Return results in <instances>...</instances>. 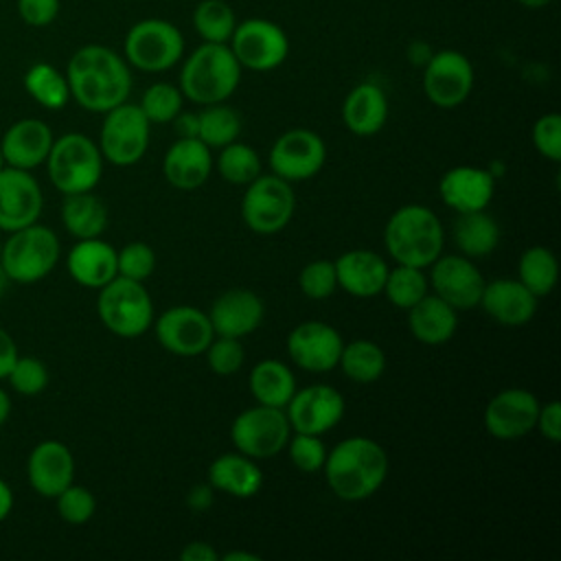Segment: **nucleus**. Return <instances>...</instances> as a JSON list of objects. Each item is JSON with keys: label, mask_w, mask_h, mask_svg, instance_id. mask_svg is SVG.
Segmentation results:
<instances>
[{"label": "nucleus", "mask_w": 561, "mask_h": 561, "mask_svg": "<svg viewBox=\"0 0 561 561\" xmlns=\"http://www.w3.org/2000/svg\"><path fill=\"white\" fill-rule=\"evenodd\" d=\"M70 99L83 110L105 114L127 101L131 72L127 61L107 46L85 44L72 53L66 66Z\"/></svg>", "instance_id": "nucleus-1"}, {"label": "nucleus", "mask_w": 561, "mask_h": 561, "mask_svg": "<svg viewBox=\"0 0 561 561\" xmlns=\"http://www.w3.org/2000/svg\"><path fill=\"white\" fill-rule=\"evenodd\" d=\"M322 471L335 497L362 502L375 495L386 482L388 454L368 436H351L327 451Z\"/></svg>", "instance_id": "nucleus-2"}, {"label": "nucleus", "mask_w": 561, "mask_h": 561, "mask_svg": "<svg viewBox=\"0 0 561 561\" xmlns=\"http://www.w3.org/2000/svg\"><path fill=\"white\" fill-rule=\"evenodd\" d=\"M383 243L392 261L401 265L430 267L443 254L445 230L432 208L405 204L386 221Z\"/></svg>", "instance_id": "nucleus-3"}, {"label": "nucleus", "mask_w": 561, "mask_h": 561, "mask_svg": "<svg viewBox=\"0 0 561 561\" xmlns=\"http://www.w3.org/2000/svg\"><path fill=\"white\" fill-rule=\"evenodd\" d=\"M241 64L228 44H199L180 70V92L197 105L224 103L241 81Z\"/></svg>", "instance_id": "nucleus-4"}, {"label": "nucleus", "mask_w": 561, "mask_h": 561, "mask_svg": "<svg viewBox=\"0 0 561 561\" xmlns=\"http://www.w3.org/2000/svg\"><path fill=\"white\" fill-rule=\"evenodd\" d=\"M59 254L61 245L55 230L35 221L9 232V239L2 241L0 267L11 283L33 285L55 270Z\"/></svg>", "instance_id": "nucleus-5"}, {"label": "nucleus", "mask_w": 561, "mask_h": 561, "mask_svg": "<svg viewBox=\"0 0 561 561\" xmlns=\"http://www.w3.org/2000/svg\"><path fill=\"white\" fill-rule=\"evenodd\" d=\"M103 162L101 149L90 136L68 131L53 140L44 164L53 186L64 195H72L94 191L103 175Z\"/></svg>", "instance_id": "nucleus-6"}, {"label": "nucleus", "mask_w": 561, "mask_h": 561, "mask_svg": "<svg viewBox=\"0 0 561 561\" xmlns=\"http://www.w3.org/2000/svg\"><path fill=\"white\" fill-rule=\"evenodd\" d=\"M96 313L110 333L131 340L151 327L153 302L142 280L114 276L99 289Z\"/></svg>", "instance_id": "nucleus-7"}, {"label": "nucleus", "mask_w": 561, "mask_h": 561, "mask_svg": "<svg viewBox=\"0 0 561 561\" xmlns=\"http://www.w3.org/2000/svg\"><path fill=\"white\" fill-rule=\"evenodd\" d=\"M125 61L142 72H164L184 55V37L175 24L160 18L136 22L125 35Z\"/></svg>", "instance_id": "nucleus-8"}, {"label": "nucleus", "mask_w": 561, "mask_h": 561, "mask_svg": "<svg viewBox=\"0 0 561 561\" xmlns=\"http://www.w3.org/2000/svg\"><path fill=\"white\" fill-rule=\"evenodd\" d=\"M151 123L136 103H121L105 112L99 149L105 162L114 167H134L142 160L149 147Z\"/></svg>", "instance_id": "nucleus-9"}, {"label": "nucleus", "mask_w": 561, "mask_h": 561, "mask_svg": "<svg viewBox=\"0 0 561 561\" xmlns=\"http://www.w3.org/2000/svg\"><path fill=\"white\" fill-rule=\"evenodd\" d=\"M291 436V425L283 408L252 405L239 412L230 425V438L237 451L254 460H267L280 454Z\"/></svg>", "instance_id": "nucleus-10"}, {"label": "nucleus", "mask_w": 561, "mask_h": 561, "mask_svg": "<svg viewBox=\"0 0 561 561\" xmlns=\"http://www.w3.org/2000/svg\"><path fill=\"white\" fill-rule=\"evenodd\" d=\"M296 195L291 182L278 175H259L245 186L241 199V217L256 234H276L294 217Z\"/></svg>", "instance_id": "nucleus-11"}, {"label": "nucleus", "mask_w": 561, "mask_h": 561, "mask_svg": "<svg viewBox=\"0 0 561 561\" xmlns=\"http://www.w3.org/2000/svg\"><path fill=\"white\" fill-rule=\"evenodd\" d=\"M241 68L267 72L278 68L289 55V39L285 31L265 18H250L237 22L228 42Z\"/></svg>", "instance_id": "nucleus-12"}, {"label": "nucleus", "mask_w": 561, "mask_h": 561, "mask_svg": "<svg viewBox=\"0 0 561 561\" xmlns=\"http://www.w3.org/2000/svg\"><path fill=\"white\" fill-rule=\"evenodd\" d=\"M473 66L460 50L445 48L432 53L423 66V92L443 110L462 105L473 90Z\"/></svg>", "instance_id": "nucleus-13"}, {"label": "nucleus", "mask_w": 561, "mask_h": 561, "mask_svg": "<svg viewBox=\"0 0 561 561\" xmlns=\"http://www.w3.org/2000/svg\"><path fill=\"white\" fill-rule=\"evenodd\" d=\"M270 169L287 182H305L320 173L327 160V145L311 129H289L280 134L270 149Z\"/></svg>", "instance_id": "nucleus-14"}, {"label": "nucleus", "mask_w": 561, "mask_h": 561, "mask_svg": "<svg viewBox=\"0 0 561 561\" xmlns=\"http://www.w3.org/2000/svg\"><path fill=\"white\" fill-rule=\"evenodd\" d=\"M156 337L164 351L178 357L204 355L215 337L208 313L191 305L164 309L156 320Z\"/></svg>", "instance_id": "nucleus-15"}, {"label": "nucleus", "mask_w": 561, "mask_h": 561, "mask_svg": "<svg viewBox=\"0 0 561 561\" xmlns=\"http://www.w3.org/2000/svg\"><path fill=\"white\" fill-rule=\"evenodd\" d=\"M291 432L316 434L333 430L344 416V397L329 383H311L296 388L289 403L285 405Z\"/></svg>", "instance_id": "nucleus-16"}, {"label": "nucleus", "mask_w": 561, "mask_h": 561, "mask_svg": "<svg viewBox=\"0 0 561 561\" xmlns=\"http://www.w3.org/2000/svg\"><path fill=\"white\" fill-rule=\"evenodd\" d=\"M430 267V285L434 294L449 302L456 311L480 305L486 280L469 256L440 254Z\"/></svg>", "instance_id": "nucleus-17"}, {"label": "nucleus", "mask_w": 561, "mask_h": 561, "mask_svg": "<svg viewBox=\"0 0 561 561\" xmlns=\"http://www.w3.org/2000/svg\"><path fill=\"white\" fill-rule=\"evenodd\" d=\"M344 340L340 331L320 320H307L287 335V353L291 362L307 373H329L337 366Z\"/></svg>", "instance_id": "nucleus-18"}, {"label": "nucleus", "mask_w": 561, "mask_h": 561, "mask_svg": "<svg viewBox=\"0 0 561 561\" xmlns=\"http://www.w3.org/2000/svg\"><path fill=\"white\" fill-rule=\"evenodd\" d=\"M44 210V193L31 171L4 167L0 169V230L13 232L39 219Z\"/></svg>", "instance_id": "nucleus-19"}, {"label": "nucleus", "mask_w": 561, "mask_h": 561, "mask_svg": "<svg viewBox=\"0 0 561 561\" xmlns=\"http://www.w3.org/2000/svg\"><path fill=\"white\" fill-rule=\"evenodd\" d=\"M539 399L524 388H506L497 392L484 408V430L497 440H517L535 430Z\"/></svg>", "instance_id": "nucleus-20"}, {"label": "nucleus", "mask_w": 561, "mask_h": 561, "mask_svg": "<svg viewBox=\"0 0 561 561\" xmlns=\"http://www.w3.org/2000/svg\"><path fill=\"white\" fill-rule=\"evenodd\" d=\"M26 478L37 495L50 500L59 495L75 482V456L70 447L55 438L37 443L26 458Z\"/></svg>", "instance_id": "nucleus-21"}, {"label": "nucleus", "mask_w": 561, "mask_h": 561, "mask_svg": "<svg viewBox=\"0 0 561 561\" xmlns=\"http://www.w3.org/2000/svg\"><path fill=\"white\" fill-rule=\"evenodd\" d=\"M495 193V175L489 169L458 164L443 173L438 195L445 206L456 213L486 210Z\"/></svg>", "instance_id": "nucleus-22"}, {"label": "nucleus", "mask_w": 561, "mask_h": 561, "mask_svg": "<svg viewBox=\"0 0 561 561\" xmlns=\"http://www.w3.org/2000/svg\"><path fill=\"white\" fill-rule=\"evenodd\" d=\"M265 316L263 300L252 289L234 287L215 298L208 311L215 335L224 337H245L254 333Z\"/></svg>", "instance_id": "nucleus-23"}, {"label": "nucleus", "mask_w": 561, "mask_h": 561, "mask_svg": "<svg viewBox=\"0 0 561 561\" xmlns=\"http://www.w3.org/2000/svg\"><path fill=\"white\" fill-rule=\"evenodd\" d=\"M53 140V129L42 118H20L2 134L0 151L4 164L33 171L46 162Z\"/></svg>", "instance_id": "nucleus-24"}, {"label": "nucleus", "mask_w": 561, "mask_h": 561, "mask_svg": "<svg viewBox=\"0 0 561 561\" xmlns=\"http://www.w3.org/2000/svg\"><path fill=\"white\" fill-rule=\"evenodd\" d=\"M537 296L530 294L517 278H495L484 283L480 305L489 318L506 327H522L537 311Z\"/></svg>", "instance_id": "nucleus-25"}, {"label": "nucleus", "mask_w": 561, "mask_h": 561, "mask_svg": "<svg viewBox=\"0 0 561 561\" xmlns=\"http://www.w3.org/2000/svg\"><path fill=\"white\" fill-rule=\"evenodd\" d=\"M66 270L77 285L88 289H101L114 276H118L116 250L101 237L77 239L66 256Z\"/></svg>", "instance_id": "nucleus-26"}, {"label": "nucleus", "mask_w": 561, "mask_h": 561, "mask_svg": "<svg viewBox=\"0 0 561 561\" xmlns=\"http://www.w3.org/2000/svg\"><path fill=\"white\" fill-rule=\"evenodd\" d=\"M213 171L210 147L199 138H178L164 153L162 173L180 191L199 188Z\"/></svg>", "instance_id": "nucleus-27"}, {"label": "nucleus", "mask_w": 561, "mask_h": 561, "mask_svg": "<svg viewBox=\"0 0 561 561\" xmlns=\"http://www.w3.org/2000/svg\"><path fill=\"white\" fill-rule=\"evenodd\" d=\"M337 287L357 298H370L383 291L388 276V263L381 254L373 250H348L335 261Z\"/></svg>", "instance_id": "nucleus-28"}, {"label": "nucleus", "mask_w": 561, "mask_h": 561, "mask_svg": "<svg viewBox=\"0 0 561 561\" xmlns=\"http://www.w3.org/2000/svg\"><path fill=\"white\" fill-rule=\"evenodd\" d=\"M388 121L386 92L373 83H357L342 103V123L355 136H373L381 131Z\"/></svg>", "instance_id": "nucleus-29"}, {"label": "nucleus", "mask_w": 561, "mask_h": 561, "mask_svg": "<svg viewBox=\"0 0 561 561\" xmlns=\"http://www.w3.org/2000/svg\"><path fill=\"white\" fill-rule=\"evenodd\" d=\"M208 484L232 497L245 500L254 497L263 486V471L254 458L241 451H230L217 456L208 467Z\"/></svg>", "instance_id": "nucleus-30"}, {"label": "nucleus", "mask_w": 561, "mask_h": 561, "mask_svg": "<svg viewBox=\"0 0 561 561\" xmlns=\"http://www.w3.org/2000/svg\"><path fill=\"white\" fill-rule=\"evenodd\" d=\"M458 311L438 298L436 294H425L416 305L408 309L410 333L430 346L445 344L454 337L458 329Z\"/></svg>", "instance_id": "nucleus-31"}, {"label": "nucleus", "mask_w": 561, "mask_h": 561, "mask_svg": "<svg viewBox=\"0 0 561 561\" xmlns=\"http://www.w3.org/2000/svg\"><path fill=\"white\" fill-rule=\"evenodd\" d=\"M59 217L66 232L75 239L101 237L107 226V208L92 191L64 195Z\"/></svg>", "instance_id": "nucleus-32"}, {"label": "nucleus", "mask_w": 561, "mask_h": 561, "mask_svg": "<svg viewBox=\"0 0 561 561\" xmlns=\"http://www.w3.org/2000/svg\"><path fill=\"white\" fill-rule=\"evenodd\" d=\"M250 392L261 405L283 408L296 392L291 368L278 359H261L250 370Z\"/></svg>", "instance_id": "nucleus-33"}, {"label": "nucleus", "mask_w": 561, "mask_h": 561, "mask_svg": "<svg viewBox=\"0 0 561 561\" xmlns=\"http://www.w3.org/2000/svg\"><path fill=\"white\" fill-rule=\"evenodd\" d=\"M454 241L458 250L469 259L491 254L500 243V226L484 210L458 213L454 221Z\"/></svg>", "instance_id": "nucleus-34"}, {"label": "nucleus", "mask_w": 561, "mask_h": 561, "mask_svg": "<svg viewBox=\"0 0 561 561\" xmlns=\"http://www.w3.org/2000/svg\"><path fill=\"white\" fill-rule=\"evenodd\" d=\"M24 90L46 110H61L70 101L66 75L48 61H37L24 72Z\"/></svg>", "instance_id": "nucleus-35"}, {"label": "nucleus", "mask_w": 561, "mask_h": 561, "mask_svg": "<svg viewBox=\"0 0 561 561\" xmlns=\"http://www.w3.org/2000/svg\"><path fill=\"white\" fill-rule=\"evenodd\" d=\"M559 278V263L552 250L533 245L522 252L517 263V280L537 298L548 296Z\"/></svg>", "instance_id": "nucleus-36"}, {"label": "nucleus", "mask_w": 561, "mask_h": 561, "mask_svg": "<svg viewBox=\"0 0 561 561\" xmlns=\"http://www.w3.org/2000/svg\"><path fill=\"white\" fill-rule=\"evenodd\" d=\"M337 366L357 383H373L386 370V353L373 340H353L342 346Z\"/></svg>", "instance_id": "nucleus-37"}, {"label": "nucleus", "mask_w": 561, "mask_h": 561, "mask_svg": "<svg viewBox=\"0 0 561 561\" xmlns=\"http://www.w3.org/2000/svg\"><path fill=\"white\" fill-rule=\"evenodd\" d=\"M197 118H199L197 138L210 149H221L228 142L237 140L241 134L239 112L224 103L204 105V110L197 112Z\"/></svg>", "instance_id": "nucleus-38"}, {"label": "nucleus", "mask_w": 561, "mask_h": 561, "mask_svg": "<svg viewBox=\"0 0 561 561\" xmlns=\"http://www.w3.org/2000/svg\"><path fill=\"white\" fill-rule=\"evenodd\" d=\"M193 26L204 42L228 44L237 26V18L226 0H202L193 9Z\"/></svg>", "instance_id": "nucleus-39"}, {"label": "nucleus", "mask_w": 561, "mask_h": 561, "mask_svg": "<svg viewBox=\"0 0 561 561\" xmlns=\"http://www.w3.org/2000/svg\"><path fill=\"white\" fill-rule=\"evenodd\" d=\"M261 156L245 142L232 140L221 147L217 156V171L219 175L237 186H248L252 180L261 175Z\"/></svg>", "instance_id": "nucleus-40"}, {"label": "nucleus", "mask_w": 561, "mask_h": 561, "mask_svg": "<svg viewBox=\"0 0 561 561\" xmlns=\"http://www.w3.org/2000/svg\"><path fill=\"white\" fill-rule=\"evenodd\" d=\"M430 289L427 276L423 274V267H414V265H401L397 263V267L388 270L386 283H383V294L386 298L399 307V309H410L412 305H416Z\"/></svg>", "instance_id": "nucleus-41"}, {"label": "nucleus", "mask_w": 561, "mask_h": 561, "mask_svg": "<svg viewBox=\"0 0 561 561\" xmlns=\"http://www.w3.org/2000/svg\"><path fill=\"white\" fill-rule=\"evenodd\" d=\"M182 92L173 83L158 81L151 83L140 99V110L149 123H171L182 112Z\"/></svg>", "instance_id": "nucleus-42"}, {"label": "nucleus", "mask_w": 561, "mask_h": 561, "mask_svg": "<svg viewBox=\"0 0 561 561\" xmlns=\"http://www.w3.org/2000/svg\"><path fill=\"white\" fill-rule=\"evenodd\" d=\"M7 381L18 394L35 397V394L44 392L48 386V368L39 357H33V355L20 357L18 355L13 368L7 375Z\"/></svg>", "instance_id": "nucleus-43"}, {"label": "nucleus", "mask_w": 561, "mask_h": 561, "mask_svg": "<svg viewBox=\"0 0 561 561\" xmlns=\"http://www.w3.org/2000/svg\"><path fill=\"white\" fill-rule=\"evenodd\" d=\"M57 504V513L66 524L81 526L92 519L96 511V497L92 495L90 489L81 484H68L59 495L53 497Z\"/></svg>", "instance_id": "nucleus-44"}, {"label": "nucleus", "mask_w": 561, "mask_h": 561, "mask_svg": "<svg viewBox=\"0 0 561 561\" xmlns=\"http://www.w3.org/2000/svg\"><path fill=\"white\" fill-rule=\"evenodd\" d=\"M116 270L118 276L131 280H145L156 270V252L145 241H129L116 250Z\"/></svg>", "instance_id": "nucleus-45"}, {"label": "nucleus", "mask_w": 561, "mask_h": 561, "mask_svg": "<svg viewBox=\"0 0 561 561\" xmlns=\"http://www.w3.org/2000/svg\"><path fill=\"white\" fill-rule=\"evenodd\" d=\"M300 291L311 300H324L337 289V276L335 265L329 259H316L309 261L298 276Z\"/></svg>", "instance_id": "nucleus-46"}, {"label": "nucleus", "mask_w": 561, "mask_h": 561, "mask_svg": "<svg viewBox=\"0 0 561 561\" xmlns=\"http://www.w3.org/2000/svg\"><path fill=\"white\" fill-rule=\"evenodd\" d=\"M287 451L289 460L296 469L305 473H316L324 467L327 460V447L316 434H302V432H291L287 440Z\"/></svg>", "instance_id": "nucleus-47"}, {"label": "nucleus", "mask_w": 561, "mask_h": 561, "mask_svg": "<svg viewBox=\"0 0 561 561\" xmlns=\"http://www.w3.org/2000/svg\"><path fill=\"white\" fill-rule=\"evenodd\" d=\"M204 355H206L210 370L221 377L239 373L245 362V351H243L241 340L224 337V335H215L213 342L208 344V348L204 351Z\"/></svg>", "instance_id": "nucleus-48"}, {"label": "nucleus", "mask_w": 561, "mask_h": 561, "mask_svg": "<svg viewBox=\"0 0 561 561\" xmlns=\"http://www.w3.org/2000/svg\"><path fill=\"white\" fill-rule=\"evenodd\" d=\"M533 145L539 156L550 162L561 160V116L557 112L543 114L533 125Z\"/></svg>", "instance_id": "nucleus-49"}, {"label": "nucleus", "mask_w": 561, "mask_h": 561, "mask_svg": "<svg viewBox=\"0 0 561 561\" xmlns=\"http://www.w3.org/2000/svg\"><path fill=\"white\" fill-rule=\"evenodd\" d=\"M18 13L28 26L42 28L55 22L59 13V0H18Z\"/></svg>", "instance_id": "nucleus-50"}, {"label": "nucleus", "mask_w": 561, "mask_h": 561, "mask_svg": "<svg viewBox=\"0 0 561 561\" xmlns=\"http://www.w3.org/2000/svg\"><path fill=\"white\" fill-rule=\"evenodd\" d=\"M535 427L541 432V436L546 440H550V443L561 440V403L557 399L548 401L546 405H539Z\"/></svg>", "instance_id": "nucleus-51"}, {"label": "nucleus", "mask_w": 561, "mask_h": 561, "mask_svg": "<svg viewBox=\"0 0 561 561\" xmlns=\"http://www.w3.org/2000/svg\"><path fill=\"white\" fill-rule=\"evenodd\" d=\"M15 359H18V344L13 335L0 327V381L7 379Z\"/></svg>", "instance_id": "nucleus-52"}, {"label": "nucleus", "mask_w": 561, "mask_h": 561, "mask_svg": "<svg viewBox=\"0 0 561 561\" xmlns=\"http://www.w3.org/2000/svg\"><path fill=\"white\" fill-rule=\"evenodd\" d=\"M182 561H219V552L206 541H191L180 552Z\"/></svg>", "instance_id": "nucleus-53"}, {"label": "nucleus", "mask_w": 561, "mask_h": 561, "mask_svg": "<svg viewBox=\"0 0 561 561\" xmlns=\"http://www.w3.org/2000/svg\"><path fill=\"white\" fill-rule=\"evenodd\" d=\"M213 486L210 484H195L188 493H186V506L191 511H206L213 504Z\"/></svg>", "instance_id": "nucleus-54"}, {"label": "nucleus", "mask_w": 561, "mask_h": 561, "mask_svg": "<svg viewBox=\"0 0 561 561\" xmlns=\"http://www.w3.org/2000/svg\"><path fill=\"white\" fill-rule=\"evenodd\" d=\"M171 123L180 138H197V127H199L197 112H180Z\"/></svg>", "instance_id": "nucleus-55"}, {"label": "nucleus", "mask_w": 561, "mask_h": 561, "mask_svg": "<svg viewBox=\"0 0 561 561\" xmlns=\"http://www.w3.org/2000/svg\"><path fill=\"white\" fill-rule=\"evenodd\" d=\"M11 511H13V491H11V486L0 478V522H4Z\"/></svg>", "instance_id": "nucleus-56"}, {"label": "nucleus", "mask_w": 561, "mask_h": 561, "mask_svg": "<svg viewBox=\"0 0 561 561\" xmlns=\"http://www.w3.org/2000/svg\"><path fill=\"white\" fill-rule=\"evenodd\" d=\"M219 559H224V561H259L261 557L254 552H245V550H232V552L219 554Z\"/></svg>", "instance_id": "nucleus-57"}, {"label": "nucleus", "mask_w": 561, "mask_h": 561, "mask_svg": "<svg viewBox=\"0 0 561 561\" xmlns=\"http://www.w3.org/2000/svg\"><path fill=\"white\" fill-rule=\"evenodd\" d=\"M9 414H11V397H9V392L0 386V427L9 421Z\"/></svg>", "instance_id": "nucleus-58"}, {"label": "nucleus", "mask_w": 561, "mask_h": 561, "mask_svg": "<svg viewBox=\"0 0 561 561\" xmlns=\"http://www.w3.org/2000/svg\"><path fill=\"white\" fill-rule=\"evenodd\" d=\"M522 7H526V9H543V7H548L552 0H517Z\"/></svg>", "instance_id": "nucleus-59"}, {"label": "nucleus", "mask_w": 561, "mask_h": 561, "mask_svg": "<svg viewBox=\"0 0 561 561\" xmlns=\"http://www.w3.org/2000/svg\"><path fill=\"white\" fill-rule=\"evenodd\" d=\"M7 283H9V278H7V274H4L2 267H0V298H2L4 291H7Z\"/></svg>", "instance_id": "nucleus-60"}, {"label": "nucleus", "mask_w": 561, "mask_h": 561, "mask_svg": "<svg viewBox=\"0 0 561 561\" xmlns=\"http://www.w3.org/2000/svg\"><path fill=\"white\" fill-rule=\"evenodd\" d=\"M7 164H4V158H2V151H0V169H4Z\"/></svg>", "instance_id": "nucleus-61"}, {"label": "nucleus", "mask_w": 561, "mask_h": 561, "mask_svg": "<svg viewBox=\"0 0 561 561\" xmlns=\"http://www.w3.org/2000/svg\"><path fill=\"white\" fill-rule=\"evenodd\" d=\"M0 250H2V239H0Z\"/></svg>", "instance_id": "nucleus-62"}]
</instances>
